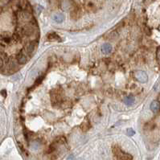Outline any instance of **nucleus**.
Returning <instances> with one entry per match:
<instances>
[{"instance_id":"obj_4","label":"nucleus","mask_w":160,"mask_h":160,"mask_svg":"<svg viewBox=\"0 0 160 160\" xmlns=\"http://www.w3.org/2000/svg\"><path fill=\"white\" fill-rule=\"evenodd\" d=\"M135 78L141 83H146L148 81L147 74L143 71H138L134 73Z\"/></svg>"},{"instance_id":"obj_11","label":"nucleus","mask_w":160,"mask_h":160,"mask_svg":"<svg viewBox=\"0 0 160 160\" xmlns=\"http://www.w3.org/2000/svg\"><path fill=\"white\" fill-rule=\"evenodd\" d=\"M135 134V132L132 129H128V130H127V134L129 136H133V135H134Z\"/></svg>"},{"instance_id":"obj_6","label":"nucleus","mask_w":160,"mask_h":160,"mask_svg":"<svg viewBox=\"0 0 160 160\" xmlns=\"http://www.w3.org/2000/svg\"><path fill=\"white\" fill-rule=\"evenodd\" d=\"M101 52L104 54H109L112 51V46L109 44H105L101 46Z\"/></svg>"},{"instance_id":"obj_8","label":"nucleus","mask_w":160,"mask_h":160,"mask_svg":"<svg viewBox=\"0 0 160 160\" xmlns=\"http://www.w3.org/2000/svg\"><path fill=\"white\" fill-rule=\"evenodd\" d=\"M48 40H50V41H60V37L57 35V34L56 33H51V34H49L48 36Z\"/></svg>"},{"instance_id":"obj_13","label":"nucleus","mask_w":160,"mask_h":160,"mask_svg":"<svg viewBox=\"0 0 160 160\" xmlns=\"http://www.w3.org/2000/svg\"><path fill=\"white\" fill-rule=\"evenodd\" d=\"M157 58L160 60V47L157 49Z\"/></svg>"},{"instance_id":"obj_3","label":"nucleus","mask_w":160,"mask_h":160,"mask_svg":"<svg viewBox=\"0 0 160 160\" xmlns=\"http://www.w3.org/2000/svg\"><path fill=\"white\" fill-rule=\"evenodd\" d=\"M28 54L25 51H21L16 55V60L19 64H25L28 60V57L27 56Z\"/></svg>"},{"instance_id":"obj_1","label":"nucleus","mask_w":160,"mask_h":160,"mask_svg":"<svg viewBox=\"0 0 160 160\" xmlns=\"http://www.w3.org/2000/svg\"><path fill=\"white\" fill-rule=\"evenodd\" d=\"M38 43H39V41L38 40H34L28 43V44L26 45L25 48H24V51L26 52V53L28 55H29L30 56H32V54L35 52L36 47L38 46Z\"/></svg>"},{"instance_id":"obj_9","label":"nucleus","mask_w":160,"mask_h":160,"mask_svg":"<svg viewBox=\"0 0 160 160\" xmlns=\"http://www.w3.org/2000/svg\"><path fill=\"white\" fill-rule=\"evenodd\" d=\"M135 101V99L134 97H132V96H129V97H125L124 98V103L125 105H131L133 104L134 102Z\"/></svg>"},{"instance_id":"obj_10","label":"nucleus","mask_w":160,"mask_h":160,"mask_svg":"<svg viewBox=\"0 0 160 160\" xmlns=\"http://www.w3.org/2000/svg\"><path fill=\"white\" fill-rule=\"evenodd\" d=\"M117 37H118V34L115 32H113L111 33H109V36H108V38L109 40H115Z\"/></svg>"},{"instance_id":"obj_7","label":"nucleus","mask_w":160,"mask_h":160,"mask_svg":"<svg viewBox=\"0 0 160 160\" xmlns=\"http://www.w3.org/2000/svg\"><path fill=\"white\" fill-rule=\"evenodd\" d=\"M53 20H54L57 24H60L64 20V16L62 14H55L52 17Z\"/></svg>"},{"instance_id":"obj_5","label":"nucleus","mask_w":160,"mask_h":160,"mask_svg":"<svg viewBox=\"0 0 160 160\" xmlns=\"http://www.w3.org/2000/svg\"><path fill=\"white\" fill-rule=\"evenodd\" d=\"M150 109L152 110V112L158 113L160 110V102L158 101H152L150 104Z\"/></svg>"},{"instance_id":"obj_2","label":"nucleus","mask_w":160,"mask_h":160,"mask_svg":"<svg viewBox=\"0 0 160 160\" xmlns=\"http://www.w3.org/2000/svg\"><path fill=\"white\" fill-rule=\"evenodd\" d=\"M113 153L115 154L117 158L119 159H132L133 158L132 156H130L129 154H126L123 153V152L120 150V148L117 146L113 147Z\"/></svg>"},{"instance_id":"obj_12","label":"nucleus","mask_w":160,"mask_h":160,"mask_svg":"<svg viewBox=\"0 0 160 160\" xmlns=\"http://www.w3.org/2000/svg\"><path fill=\"white\" fill-rule=\"evenodd\" d=\"M3 64H4V60L2 56H0V70L3 68Z\"/></svg>"},{"instance_id":"obj_14","label":"nucleus","mask_w":160,"mask_h":160,"mask_svg":"<svg viewBox=\"0 0 160 160\" xmlns=\"http://www.w3.org/2000/svg\"><path fill=\"white\" fill-rule=\"evenodd\" d=\"M1 94L3 95V97H7V92H6V90H3L2 92H1Z\"/></svg>"}]
</instances>
